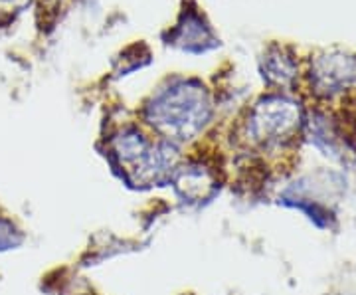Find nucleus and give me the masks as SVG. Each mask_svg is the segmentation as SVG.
<instances>
[{
  "label": "nucleus",
  "instance_id": "f257e3e1",
  "mask_svg": "<svg viewBox=\"0 0 356 295\" xmlns=\"http://www.w3.org/2000/svg\"><path fill=\"white\" fill-rule=\"evenodd\" d=\"M210 115L206 91L186 81L175 83L147 105V119L159 133L172 141H186L204 127Z\"/></svg>",
  "mask_w": 356,
  "mask_h": 295
}]
</instances>
